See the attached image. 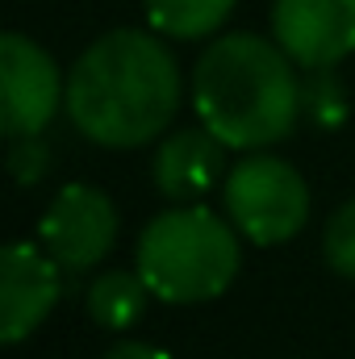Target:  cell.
Returning a JSON list of instances; mask_svg holds the SVG:
<instances>
[{
	"label": "cell",
	"instance_id": "7a4b0ae2",
	"mask_svg": "<svg viewBox=\"0 0 355 359\" xmlns=\"http://www.w3.org/2000/svg\"><path fill=\"white\" fill-rule=\"evenodd\" d=\"M192 109L234 151H260L293 134L301 117L297 63L251 29L213 38L192 67Z\"/></svg>",
	"mask_w": 355,
	"mask_h": 359
},
{
	"label": "cell",
	"instance_id": "52a82bcc",
	"mask_svg": "<svg viewBox=\"0 0 355 359\" xmlns=\"http://www.w3.org/2000/svg\"><path fill=\"white\" fill-rule=\"evenodd\" d=\"M272 38L301 67H339L355 50V0H276Z\"/></svg>",
	"mask_w": 355,
	"mask_h": 359
},
{
	"label": "cell",
	"instance_id": "9c48e42d",
	"mask_svg": "<svg viewBox=\"0 0 355 359\" xmlns=\"http://www.w3.org/2000/svg\"><path fill=\"white\" fill-rule=\"evenodd\" d=\"M155 188L176 201V205H192L201 201L217 180H226V142L209 130V126H192V130H176L159 142L155 151Z\"/></svg>",
	"mask_w": 355,
	"mask_h": 359
},
{
	"label": "cell",
	"instance_id": "277c9868",
	"mask_svg": "<svg viewBox=\"0 0 355 359\" xmlns=\"http://www.w3.org/2000/svg\"><path fill=\"white\" fill-rule=\"evenodd\" d=\"M222 201L239 234L251 238L255 247H280L297 238L309 217V188L301 172L288 159L260 151H251L226 172Z\"/></svg>",
	"mask_w": 355,
	"mask_h": 359
},
{
	"label": "cell",
	"instance_id": "9a60e30c",
	"mask_svg": "<svg viewBox=\"0 0 355 359\" xmlns=\"http://www.w3.org/2000/svg\"><path fill=\"white\" fill-rule=\"evenodd\" d=\"M105 359H172V355L151 347V343H117V347L105 351Z\"/></svg>",
	"mask_w": 355,
	"mask_h": 359
},
{
	"label": "cell",
	"instance_id": "3957f363",
	"mask_svg": "<svg viewBox=\"0 0 355 359\" xmlns=\"http://www.w3.org/2000/svg\"><path fill=\"white\" fill-rule=\"evenodd\" d=\"M239 226L205 205L155 213L138 234V276L163 305H201L222 297L243 264Z\"/></svg>",
	"mask_w": 355,
	"mask_h": 359
},
{
	"label": "cell",
	"instance_id": "6da1fadb",
	"mask_svg": "<svg viewBox=\"0 0 355 359\" xmlns=\"http://www.w3.org/2000/svg\"><path fill=\"white\" fill-rule=\"evenodd\" d=\"M184 80L172 50L142 29H109L67 76L72 126L109 151L155 142L180 113Z\"/></svg>",
	"mask_w": 355,
	"mask_h": 359
},
{
	"label": "cell",
	"instance_id": "5b68a950",
	"mask_svg": "<svg viewBox=\"0 0 355 359\" xmlns=\"http://www.w3.org/2000/svg\"><path fill=\"white\" fill-rule=\"evenodd\" d=\"M63 104L59 63L25 34H0V126L8 138L42 134Z\"/></svg>",
	"mask_w": 355,
	"mask_h": 359
},
{
	"label": "cell",
	"instance_id": "ba28073f",
	"mask_svg": "<svg viewBox=\"0 0 355 359\" xmlns=\"http://www.w3.org/2000/svg\"><path fill=\"white\" fill-rule=\"evenodd\" d=\"M63 297V268L46 247L8 243L0 259V339L17 347L29 339Z\"/></svg>",
	"mask_w": 355,
	"mask_h": 359
},
{
	"label": "cell",
	"instance_id": "8fae6325",
	"mask_svg": "<svg viewBox=\"0 0 355 359\" xmlns=\"http://www.w3.org/2000/svg\"><path fill=\"white\" fill-rule=\"evenodd\" d=\"M234 4L239 0H142L151 29L163 38H180V42H196L222 29Z\"/></svg>",
	"mask_w": 355,
	"mask_h": 359
},
{
	"label": "cell",
	"instance_id": "8992f818",
	"mask_svg": "<svg viewBox=\"0 0 355 359\" xmlns=\"http://www.w3.org/2000/svg\"><path fill=\"white\" fill-rule=\"evenodd\" d=\"M38 243L67 276L92 271L117 243V209L92 184H63L38 222Z\"/></svg>",
	"mask_w": 355,
	"mask_h": 359
},
{
	"label": "cell",
	"instance_id": "7c38bea8",
	"mask_svg": "<svg viewBox=\"0 0 355 359\" xmlns=\"http://www.w3.org/2000/svg\"><path fill=\"white\" fill-rule=\"evenodd\" d=\"M301 113L318 126V130H335L347 121L351 113V100H347V88L339 84L335 67H318L301 80Z\"/></svg>",
	"mask_w": 355,
	"mask_h": 359
},
{
	"label": "cell",
	"instance_id": "4fadbf2b",
	"mask_svg": "<svg viewBox=\"0 0 355 359\" xmlns=\"http://www.w3.org/2000/svg\"><path fill=\"white\" fill-rule=\"evenodd\" d=\"M322 259L343 280H355V196L339 205L322 230Z\"/></svg>",
	"mask_w": 355,
	"mask_h": 359
},
{
	"label": "cell",
	"instance_id": "30bf717a",
	"mask_svg": "<svg viewBox=\"0 0 355 359\" xmlns=\"http://www.w3.org/2000/svg\"><path fill=\"white\" fill-rule=\"evenodd\" d=\"M147 280L134 271H105L88 284V318L105 330H130L147 313Z\"/></svg>",
	"mask_w": 355,
	"mask_h": 359
},
{
	"label": "cell",
	"instance_id": "5bb4252c",
	"mask_svg": "<svg viewBox=\"0 0 355 359\" xmlns=\"http://www.w3.org/2000/svg\"><path fill=\"white\" fill-rule=\"evenodd\" d=\"M8 168L17 184H38L51 168V147L42 142V134H29V138H13V155H8Z\"/></svg>",
	"mask_w": 355,
	"mask_h": 359
}]
</instances>
